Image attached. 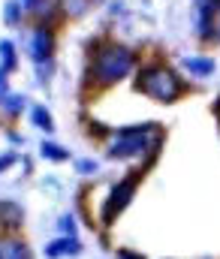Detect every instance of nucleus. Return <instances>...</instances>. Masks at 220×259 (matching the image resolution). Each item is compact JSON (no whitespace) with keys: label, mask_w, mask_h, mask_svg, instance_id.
<instances>
[{"label":"nucleus","mask_w":220,"mask_h":259,"mask_svg":"<svg viewBox=\"0 0 220 259\" xmlns=\"http://www.w3.org/2000/svg\"><path fill=\"white\" fill-rule=\"evenodd\" d=\"M130 66H133V55H130L124 46H109V49H103L100 58L94 61V75H97V81L112 84V81L124 78V75L130 72Z\"/></svg>","instance_id":"nucleus-1"},{"label":"nucleus","mask_w":220,"mask_h":259,"mask_svg":"<svg viewBox=\"0 0 220 259\" xmlns=\"http://www.w3.org/2000/svg\"><path fill=\"white\" fill-rule=\"evenodd\" d=\"M142 88H145L154 100H163V103H169V100L178 97V78L169 69H163V66L148 69L145 75H142Z\"/></svg>","instance_id":"nucleus-2"},{"label":"nucleus","mask_w":220,"mask_h":259,"mask_svg":"<svg viewBox=\"0 0 220 259\" xmlns=\"http://www.w3.org/2000/svg\"><path fill=\"white\" fill-rule=\"evenodd\" d=\"M151 127H136V130H124L121 133V139L112 145V157H127V154H136V151H142L145 148V139H142V133Z\"/></svg>","instance_id":"nucleus-3"},{"label":"nucleus","mask_w":220,"mask_h":259,"mask_svg":"<svg viewBox=\"0 0 220 259\" xmlns=\"http://www.w3.org/2000/svg\"><path fill=\"white\" fill-rule=\"evenodd\" d=\"M30 58L39 66L49 64V58H52V33H49V27H36L33 30V36H30Z\"/></svg>","instance_id":"nucleus-4"},{"label":"nucleus","mask_w":220,"mask_h":259,"mask_svg":"<svg viewBox=\"0 0 220 259\" xmlns=\"http://www.w3.org/2000/svg\"><path fill=\"white\" fill-rule=\"evenodd\" d=\"M133 187H136V181H121L115 190H112V196H109V205H106V220H112L127 202H130V196H133Z\"/></svg>","instance_id":"nucleus-5"},{"label":"nucleus","mask_w":220,"mask_h":259,"mask_svg":"<svg viewBox=\"0 0 220 259\" xmlns=\"http://www.w3.org/2000/svg\"><path fill=\"white\" fill-rule=\"evenodd\" d=\"M81 247H78V241L75 238H61V241H52L49 247H46V253L52 259H58V256H73V253H78Z\"/></svg>","instance_id":"nucleus-6"},{"label":"nucleus","mask_w":220,"mask_h":259,"mask_svg":"<svg viewBox=\"0 0 220 259\" xmlns=\"http://www.w3.org/2000/svg\"><path fill=\"white\" fill-rule=\"evenodd\" d=\"M0 259H30V253H27V247L21 241L9 238V241L0 244Z\"/></svg>","instance_id":"nucleus-7"},{"label":"nucleus","mask_w":220,"mask_h":259,"mask_svg":"<svg viewBox=\"0 0 220 259\" xmlns=\"http://www.w3.org/2000/svg\"><path fill=\"white\" fill-rule=\"evenodd\" d=\"M184 64L190 66L193 72H202V75H208V72L214 69V64H211L208 58H184Z\"/></svg>","instance_id":"nucleus-8"},{"label":"nucleus","mask_w":220,"mask_h":259,"mask_svg":"<svg viewBox=\"0 0 220 259\" xmlns=\"http://www.w3.org/2000/svg\"><path fill=\"white\" fill-rule=\"evenodd\" d=\"M42 154H46L49 160H67V151H64V148H58V145H52V142H46V145H42Z\"/></svg>","instance_id":"nucleus-9"},{"label":"nucleus","mask_w":220,"mask_h":259,"mask_svg":"<svg viewBox=\"0 0 220 259\" xmlns=\"http://www.w3.org/2000/svg\"><path fill=\"white\" fill-rule=\"evenodd\" d=\"M0 214H3V220L9 217L12 223H18V220H21V211H18V208H15L12 202H0Z\"/></svg>","instance_id":"nucleus-10"},{"label":"nucleus","mask_w":220,"mask_h":259,"mask_svg":"<svg viewBox=\"0 0 220 259\" xmlns=\"http://www.w3.org/2000/svg\"><path fill=\"white\" fill-rule=\"evenodd\" d=\"M0 55H3L6 69H12V66H15V49H12V42H0Z\"/></svg>","instance_id":"nucleus-11"},{"label":"nucleus","mask_w":220,"mask_h":259,"mask_svg":"<svg viewBox=\"0 0 220 259\" xmlns=\"http://www.w3.org/2000/svg\"><path fill=\"white\" fill-rule=\"evenodd\" d=\"M21 106H24V100H21V97H3V109H6L9 115H18V112H21Z\"/></svg>","instance_id":"nucleus-12"},{"label":"nucleus","mask_w":220,"mask_h":259,"mask_svg":"<svg viewBox=\"0 0 220 259\" xmlns=\"http://www.w3.org/2000/svg\"><path fill=\"white\" fill-rule=\"evenodd\" d=\"M64 9H67L70 15H81V12L87 9V0H64Z\"/></svg>","instance_id":"nucleus-13"},{"label":"nucleus","mask_w":220,"mask_h":259,"mask_svg":"<svg viewBox=\"0 0 220 259\" xmlns=\"http://www.w3.org/2000/svg\"><path fill=\"white\" fill-rule=\"evenodd\" d=\"M30 118H33L42 130H52V121H49V115H46L42 109H30Z\"/></svg>","instance_id":"nucleus-14"},{"label":"nucleus","mask_w":220,"mask_h":259,"mask_svg":"<svg viewBox=\"0 0 220 259\" xmlns=\"http://www.w3.org/2000/svg\"><path fill=\"white\" fill-rule=\"evenodd\" d=\"M18 15H21V12H18V3H9V6H6V21H9V24H15V21H18Z\"/></svg>","instance_id":"nucleus-15"},{"label":"nucleus","mask_w":220,"mask_h":259,"mask_svg":"<svg viewBox=\"0 0 220 259\" xmlns=\"http://www.w3.org/2000/svg\"><path fill=\"white\" fill-rule=\"evenodd\" d=\"M61 229H64V232H73V220H70V217H64V220H61Z\"/></svg>","instance_id":"nucleus-16"},{"label":"nucleus","mask_w":220,"mask_h":259,"mask_svg":"<svg viewBox=\"0 0 220 259\" xmlns=\"http://www.w3.org/2000/svg\"><path fill=\"white\" fill-rule=\"evenodd\" d=\"M3 78H6V72L0 69V97H3V88H6V84H3Z\"/></svg>","instance_id":"nucleus-17"},{"label":"nucleus","mask_w":220,"mask_h":259,"mask_svg":"<svg viewBox=\"0 0 220 259\" xmlns=\"http://www.w3.org/2000/svg\"><path fill=\"white\" fill-rule=\"evenodd\" d=\"M121 259H139V256H133V253H127V250H124V253H121Z\"/></svg>","instance_id":"nucleus-18"},{"label":"nucleus","mask_w":220,"mask_h":259,"mask_svg":"<svg viewBox=\"0 0 220 259\" xmlns=\"http://www.w3.org/2000/svg\"><path fill=\"white\" fill-rule=\"evenodd\" d=\"M217 30H220V27H217Z\"/></svg>","instance_id":"nucleus-19"}]
</instances>
